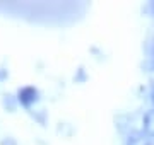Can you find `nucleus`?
<instances>
[{
  "label": "nucleus",
  "mask_w": 154,
  "mask_h": 145,
  "mask_svg": "<svg viewBox=\"0 0 154 145\" xmlns=\"http://www.w3.org/2000/svg\"><path fill=\"white\" fill-rule=\"evenodd\" d=\"M151 63H152V68H154V46H152V53H151Z\"/></svg>",
  "instance_id": "5"
},
{
  "label": "nucleus",
  "mask_w": 154,
  "mask_h": 145,
  "mask_svg": "<svg viewBox=\"0 0 154 145\" xmlns=\"http://www.w3.org/2000/svg\"><path fill=\"white\" fill-rule=\"evenodd\" d=\"M127 145H151V144H149L147 135H144L142 132H132L127 138Z\"/></svg>",
  "instance_id": "2"
},
{
  "label": "nucleus",
  "mask_w": 154,
  "mask_h": 145,
  "mask_svg": "<svg viewBox=\"0 0 154 145\" xmlns=\"http://www.w3.org/2000/svg\"><path fill=\"white\" fill-rule=\"evenodd\" d=\"M144 133L147 137H154V109L144 114Z\"/></svg>",
  "instance_id": "3"
},
{
  "label": "nucleus",
  "mask_w": 154,
  "mask_h": 145,
  "mask_svg": "<svg viewBox=\"0 0 154 145\" xmlns=\"http://www.w3.org/2000/svg\"><path fill=\"white\" fill-rule=\"evenodd\" d=\"M36 101H38V90L34 89V87H22L19 90V102H21L22 106L29 108Z\"/></svg>",
  "instance_id": "1"
},
{
  "label": "nucleus",
  "mask_w": 154,
  "mask_h": 145,
  "mask_svg": "<svg viewBox=\"0 0 154 145\" xmlns=\"http://www.w3.org/2000/svg\"><path fill=\"white\" fill-rule=\"evenodd\" d=\"M152 104H154V90H152Z\"/></svg>",
  "instance_id": "6"
},
{
  "label": "nucleus",
  "mask_w": 154,
  "mask_h": 145,
  "mask_svg": "<svg viewBox=\"0 0 154 145\" xmlns=\"http://www.w3.org/2000/svg\"><path fill=\"white\" fill-rule=\"evenodd\" d=\"M147 9H149V12H151V14L154 16V2H151V4H149V7H147Z\"/></svg>",
  "instance_id": "4"
}]
</instances>
